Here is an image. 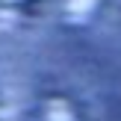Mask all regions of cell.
<instances>
[{
    "label": "cell",
    "instance_id": "obj_1",
    "mask_svg": "<svg viewBox=\"0 0 121 121\" xmlns=\"http://www.w3.org/2000/svg\"><path fill=\"white\" fill-rule=\"evenodd\" d=\"M95 0H68V15L71 18H86L92 12Z\"/></svg>",
    "mask_w": 121,
    "mask_h": 121
}]
</instances>
